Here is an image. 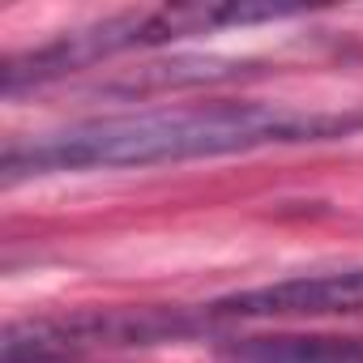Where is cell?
Returning a JSON list of instances; mask_svg holds the SVG:
<instances>
[{
    "label": "cell",
    "instance_id": "3957f363",
    "mask_svg": "<svg viewBox=\"0 0 363 363\" xmlns=\"http://www.w3.org/2000/svg\"><path fill=\"white\" fill-rule=\"evenodd\" d=\"M133 48H150V9L111 13L103 22L65 30L43 48L9 56L5 69H0V86H5V94H18L22 86L56 82V77H65L73 69H86L94 60H107V56H120V52H133Z\"/></svg>",
    "mask_w": 363,
    "mask_h": 363
},
{
    "label": "cell",
    "instance_id": "7a4b0ae2",
    "mask_svg": "<svg viewBox=\"0 0 363 363\" xmlns=\"http://www.w3.org/2000/svg\"><path fill=\"white\" fill-rule=\"evenodd\" d=\"M210 320H214L210 312H189V308H90L69 316L13 320L5 329V342H0V363H73L99 350L189 337Z\"/></svg>",
    "mask_w": 363,
    "mask_h": 363
},
{
    "label": "cell",
    "instance_id": "277c9868",
    "mask_svg": "<svg viewBox=\"0 0 363 363\" xmlns=\"http://www.w3.org/2000/svg\"><path fill=\"white\" fill-rule=\"evenodd\" d=\"M214 320H312V316H363V269L308 274L252 291L223 295L206 308Z\"/></svg>",
    "mask_w": 363,
    "mask_h": 363
},
{
    "label": "cell",
    "instance_id": "6da1fadb",
    "mask_svg": "<svg viewBox=\"0 0 363 363\" xmlns=\"http://www.w3.org/2000/svg\"><path fill=\"white\" fill-rule=\"evenodd\" d=\"M363 128V111H299L265 103H201V107H158L137 116H99L43 137L9 141L0 154L5 184L48 171L90 167H154L218 154H248L265 145L333 141Z\"/></svg>",
    "mask_w": 363,
    "mask_h": 363
},
{
    "label": "cell",
    "instance_id": "5b68a950",
    "mask_svg": "<svg viewBox=\"0 0 363 363\" xmlns=\"http://www.w3.org/2000/svg\"><path fill=\"white\" fill-rule=\"evenodd\" d=\"M227 363H363V337L333 333H274L223 346Z\"/></svg>",
    "mask_w": 363,
    "mask_h": 363
},
{
    "label": "cell",
    "instance_id": "8992f818",
    "mask_svg": "<svg viewBox=\"0 0 363 363\" xmlns=\"http://www.w3.org/2000/svg\"><path fill=\"white\" fill-rule=\"evenodd\" d=\"M244 60H206V56H184L171 65H145L137 69L128 82L107 86L111 94H150V90H167V86H201V82H218V77H235L244 73Z\"/></svg>",
    "mask_w": 363,
    "mask_h": 363
}]
</instances>
